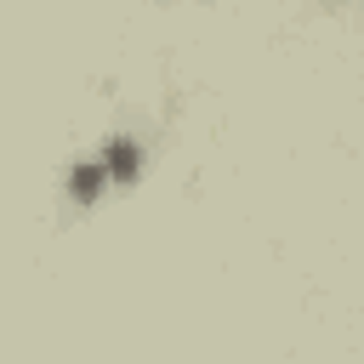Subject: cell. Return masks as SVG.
<instances>
[{"label": "cell", "mask_w": 364, "mask_h": 364, "mask_svg": "<svg viewBox=\"0 0 364 364\" xmlns=\"http://www.w3.org/2000/svg\"><path fill=\"white\" fill-rule=\"evenodd\" d=\"M97 188H102V165H80V171H74V193H80V199H91Z\"/></svg>", "instance_id": "6da1fadb"}, {"label": "cell", "mask_w": 364, "mask_h": 364, "mask_svg": "<svg viewBox=\"0 0 364 364\" xmlns=\"http://www.w3.org/2000/svg\"><path fill=\"white\" fill-rule=\"evenodd\" d=\"M108 165H114L119 176H131V171H136V148H131V142H119V148L108 154Z\"/></svg>", "instance_id": "7a4b0ae2"}]
</instances>
